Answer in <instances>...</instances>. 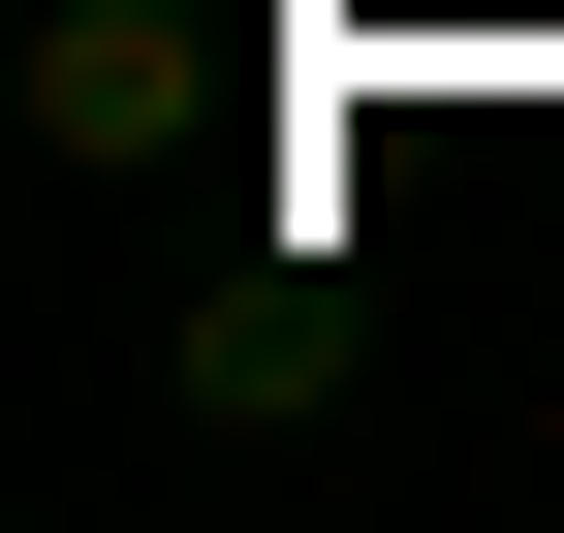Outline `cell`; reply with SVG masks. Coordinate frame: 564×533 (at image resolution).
I'll use <instances>...</instances> for the list:
<instances>
[{"mask_svg": "<svg viewBox=\"0 0 564 533\" xmlns=\"http://www.w3.org/2000/svg\"><path fill=\"white\" fill-rule=\"evenodd\" d=\"M345 346H377V314H345V251H220V283L158 314L188 439H314V409H345Z\"/></svg>", "mask_w": 564, "mask_h": 533, "instance_id": "1", "label": "cell"}, {"mask_svg": "<svg viewBox=\"0 0 564 533\" xmlns=\"http://www.w3.org/2000/svg\"><path fill=\"white\" fill-rule=\"evenodd\" d=\"M188 95H220V32H188V0H32V157H63V188H158Z\"/></svg>", "mask_w": 564, "mask_h": 533, "instance_id": "2", "label": "cell"}]
</instances>
